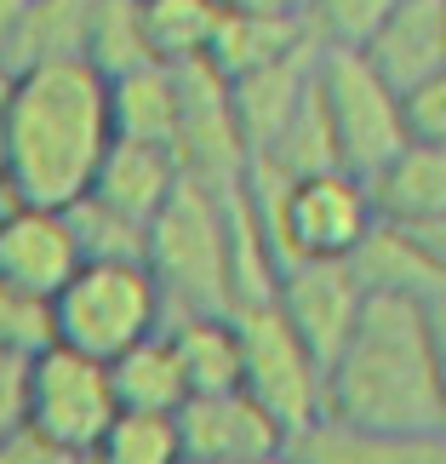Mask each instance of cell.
Segmentation results:
<instances>
[{
	"label": "cell",
	"instance_id": "cell-1",
	"mask_svg": "<svg viewBox=\"0 0 446 464\" xmlns=\"http://www.w3.org/2000/svg\"><path fill=\"white\" fill-rule=\"evenodd\" d=\"M320 419L446 436L441 310L366 293L355 327L320 367Z\"/></svg>",
	"mask_w": 446,
	"mask_h": 464
},
{
	"label": "cell",
	"instance_id": "cell-2",
	"mask_svg": "<svg viewBox=\"0 0 446 464\" xmlns=\"http://www.w3.org/2000/svg\"><path fill=\"white\" fill-rule=\"evenodd\" d=\"M109 86L92 63L6 69L0 195L24 207H75L109 150Z\"/></svg>",
	"mask_w": 446,
	"mask_h": 464
},
{
	"label": "cell",
	"instance_id": "cell-3",
	"mask_svg": "<svg viewBox=\"0 0 446 464\" xmlns=\"http://www.w3.org/2000/svg\"><path fill=\"white\" fill-rule=\"evenodd\" d=\"M52 310V344L81 350L92 362H115L138 338H149L166 304L144 258H81V270L46 298Z\"/></svg>",
	"mask_w": 446,
	"mask_h": 464
},
{
	"label": "cell",
	"instance_id": "cell-4",
	"mask_svg": "<svg viewBox=\"0 0 446 464\" xmlns=\"http://www.w3.org/2000/svg\"><path fill=\"white\" fill-rule=\"evenodd\" d=\"M144 264L160 287L166 315H212L229 310V281H223V212L218 195L201 184H177L172 201L144 229Z\"/></svg>",
	"mask_w": 446,
	"mask_h": 464
},
{
	"label": "cell",
	"instance_id": "cell-5",
	"mask_svg": "<svg viewBox=\"0 0 446 464\" xmlns=\"http://www.w3.org/2000/svg\"><path fill=\"white\" fill-rule=\"evenodd\" d=\"M115 413H120V401L109 384V362H92V355L63 350V344H46L29 355L24 430L41 448H52L58 459H86Z\"/></svg>",
	"mask_w": 446,
	"mask_h": 464
},
{
	"label": "cell",
	"instance_id": "cell-6",
	"mask_svg": "<svg viewBox=\"0 0 446 464\" xmlns=\"http://www.w3.org/2000/svg\"><path fill=\"white\" fill-rule=\"evenodd\" d=\"M315 98L327 121L337 167L366 178L406 144L401 132V98L372 75V63L355 46H320L315 52Z\"/></svg>",
	"mask_w": 446,
	"mask_h": 464
},
{
	"label": "cell",
	"instance_id": "cell-7",
	"mask_svg": "<svg viewBox=\"0 0 446 464\" xmlns=\"http://www.w3.org/2000/svg\"><path fill=\"white\" fill-rule=\"evenodd\" d=\"M241 344V390L270 413L287 436L320 419V355L292 333V321L275 304L229 310Z\"/></svg>",
	"mask_w": 446,
	"mask_h": 464
},
{
	"label": "cell",
	"instance_id": "cell-8",
	"mask_svg": "<svg viewBox=\"0 0 446 464\" xmlns=\"http://www.w3.org/2000/svg\"><path fill=\"white\" fill-rule=\"evenodd\" d=\"M172 75H177V127H172L177 172L212 195L235 189L252 167V150H246L235 110H229V81L212 63H172Z\"/></svg>",
	"mask_w": 446,
	"mask_h": 464
},
{
	"label": "cell",
	"instance_id": "cell-9",
	"mask_svg": "<svg viewBox=\"0 0 446 464\" xmlns=\"http://www.w3.org/2000/svg\"><path fill=\"white\" fill-rule=\"evenodd\" d=\"M361 276H355L349 258H298L280 270L275 281V298L270 304L292 321V333L320 355V367H327V355L344 344V333L355 327V315H361Z\"/></svg>",
	"mask_w": 446,
	"mask_h": 464
},
{
	"label": "cell",
	"instance_id": "cell-10",
	"mask_svg": "<svg viewBox=\"0 0 446 464\" xmlns=\"http://www.w3.org/2000/svg\"><path fill=\"white\" fill-rule=\"evenodd\" d=\"M81 270V241L63 207L0 201V281L29 298H52Z\"/></svg>",
	"mask_w": 446,
	"mask_h": 464
},
{
	"label": "cell",
	"instance_id": "cell-11",
	"mask_svg": "<svg viewBox=\"0 0 446 464\" xmlns=\"http://www.w3.org/2000/svg\"><path fill=\"white\" fill-rule=\"evenodd\" d=\"M177 436H184V464H229V459H270L287 453V430L246 396V390H218V396H189L177 407Z\"/></svg>",
	"mask_w": 446,
	"mask_h": 464
},
{
	"label": "cell",
	"instance_id": "cell-12",
	"mask_svg": "<svg viewBox=\"0 0 446 464\" xmlns=\"http://www.w3.org/2000/svg\"><path fill=\"white\" fill-rule=\"evenodd\" d=\"M349 264L366 293L413 298V304H430V310L446 304V236H423V229L372 218V229L349 253Z\"/></svg>",
	"mask_w": 446,
	"mask_h": 464
},
{
	"label": "cell",
	"instance_id": "cell-13",
	"mask_svg": "<svg viewBox=\"0 0 446 464\" xmlns=\"http://www.w3.org/2000/svg\"><path fill=\"white\" fill-rule=\"evenodd\" d=\"M355 52L372 63V75L395 98L423 81H441L446 75V0H395L384 12V24Z\"/></svg>",
	"mask_w": 446,
	"mask_h": 464
},
{
	"label": "cell",
	"instance_id": "cell-14",
	"mask_svg": "<svg viewBox=\"0 0 446 464\" xmlns=\"http://www.w3.org/2000/svg\"><path fill=\"white\" fill-rule=\"evenodd\" d=\"M361 184L378 224L446 236V144H401Z\"/></svg>",
	"mask_w": 446,
	"mask_h": 464
},
{
	"label": "cell",
	"instance_id": "cell-15",
	"mask_svg": "<svg viewBox=\"0 0 446 464\" xmlns=\"http://www.w3.org/2000/svg\"><path fill=\"white\" fill-rule=\"evenodd\" d=\"M184 184L177 172V155L166 144H138V138H109L92 184H86V201L127 218L138 229H149V218L172 201V189Z\"/></svg>",
	"mask_w": 446,
	"mask_h": 464
},
{
	"label": "cell",
	"instance_id": "cell-16",
	"mask_svg": "<svg viewBox=\"0 0 446 464\" xmlns=\"http://www.w3.org/2000/svg\"><path fill=\"white\" fill-rule=\"evenodd\" d=\"M287 459L292 464H446V436L315 419L287 441Z\"/></svg>",
	"mask_w": 446,
	"mask_h": 464
},
{
	"label": "cell",
	"instance_id": "cell-17",
	"mask_svg": "<svg viewBox=\"0 0 446 464\" xmlns=\"http://www.w3.org/2000/svg\"><path fill=\"white\" fill-rule=\"evenodd\" d=\"M315 52H320V41L298 46V52L252 69V75H241V81H229V110H235V127L246 138V150H252V160L270 150L280 138V127L298 115V103L315 81Z\"/></svg>",
	"mask_w": 446,
	"mask_h": 464
},
{
	"label": "cell",
	"instance_id": "cell-18",
	"mask_svg": "<svg viewBox=\"0 0 446 464\" xmlns=\"http://www.w3.org/2000/svg\"><path fill=\"white\" fill-rule=\"evenodd\" d=\"M309 41H315L309 17H298V12H270V17L223 12L201 63H212L223 81H241V75H252V69L287 58V52H298V46H309Z\"/></svg>",
	"mask_w": 446,
	"mask_h": 464
},
{
	"label": "cell",
	"instance_id": "cell-19",
	"mask_svg": "<svg viewBox=\"0 0 446 464\" xmlns=\"http://www.w3.org/2000/svg\"><path fill=\"white\" fill-rule=\"evenodd\" d=\"M184 367L189 396H218V390H241V344H235V321L229 310L212 315H166L160 321Z\"/></svg>",
	"mask_w": 446,
	"mask_h": 464
},
{
	"label": "cell",
	"instance_id": "cell-20",
	"mask_svg": "<svg viewBox=\"0 0 446 464\" xmlns=\"http://www.w3.org/2000/svg\"><path fill=\"white\" fill-rule=\"evenodd\" d=\"M109 132L138 144H166L177 127V75L172 63H138L127 75H109Z\"/></svg>",
	"mask_w": 446,
	"mask_h": 464
},
{
	"label": "cell",
	"instance_id": "cell-21",
	"mask_svg": "<svg viewBox=\"0 0 446 464\" xmlns=\"http://www.w3.org/2000/svg\"><path fill=\"white\" fill-rule=\"evenodd\" d=\"M109 384L120 407H138V413H177L189 401L184 390V367H177V350L166 327H155L149 338H138L132 350H120L109 362Z\"/></svg>",
	"mask_w": 446,
	"mask_h": 464
},
{
	"label": "cell",
	"instance_id": "cell-22",
	"mask_svg": "<svg viewBox=\"0 0 446 464\" xmlns=\"http://www.w3.org/2000/svg\"><path fill=\"white\" fill-rule=\"evenodd\" d=\"M86 12H92V0H24L6 69L86 63Z\"/></svg>",
	"mask_w": 446,
	"mask_h": 464
},
{
	"label": "cell",
	"instance_id": "cell-23",
	"mask_svg": "<svg viewBox=\"0 0 446 464\" xmlns=\"http://www.w3.org/2000/svg\"><path fill=\"white\" fill-rule=\"evenodd\" d=\"M86 464H184V436H177V413H120L103 424V436L92 441Z\"/></svg>",
	"mask_w": 446,
	"mask_h": 464
},
{
	"label": "cell",
	"instance_id": "cell-24",
	"mask_svg": "<svg viewBox=\"0 0 446 464\" xmlns=\"http://www.w3.org/2000/svg\"><path fill=\"white\" fill-rule=\"evenodd\" d=\"M218 0H144V41L155 63H201L218 34Z\"/></svg>",
	"mask_w": 446,
	"mask_h": 464
},
{
	"label": "cell",
	"instance_id": "cell-25",
	"mask_svg": "<svg viewBox=\"0 0 446 464\" xmlns=\"http://www.w3.org/2000/svg\"><path fill=\"white\" fill-rule=\"evenodd\" d=\"M86 63L103 81L127 75L138 63H155L144 41V0H92V12H86Z\"/></svg>",
	"mask_w": 446,
	"mask_h": 464
},
{
	"label": "cell",
	"instance_id": "cell-26",
	"mask_svg": "<svg viewBox=\"0 0 446 464\" xmlns=\"http://www.w3.org/2000/svg\"><path fill=\"white\" fill-rule=\"evenodd\" d=\"M395 6V0H315L309 12V34L320 46H361L372 29L384 24V12Z\"/></svg>",
	"mask_w": 446,
	"mask_h": 464
},
{
	"label": "cell",
	"instance_id": "cell-27",
	"mask_svg": "<svg viewBox=\"0 0 446 464\" xmlns=\"http://www.w3.org/2000/svg\"><path fill=\"white\" fill-rule=\"evenodd\" d=\"M52 344V310L46 298H29L0 281V350L6 355H34Z\"/></svg>",
	"mask_w": 446,
	"mask_h": 464
},
{
	"label": "cell",
	"instance_id": "cell-28",
	"mask_svg": "<svg viewBox=\"0 0 446 464\" xmlns=\"http://www.w3.org/2000/svg\"><path fill=\"white\" fill-rule=\"evenodd\" d=\"M401 132L406 144H446V75L401 92Z\"/></svg>",
	"mask_w": 446,
	"mask_h": 464
},
{
	"label": "cell",
	"instance_id": "cell-29",
	"mask_svg": "<svg viewBox=\"0 0 446 464\" xmlns=\"http://www.w3.org/2000/svg\"><path fill=\"white\" fill-rule=\"evenodd\" d=\"M24 372H29V355L0 350V441L24 430Z\"/></svg>",
	"mask_w": 446,
	"mask_h": 464
},
{
	"label": "cell",
	"instance_id": "cell-30",
	"mask_svg": "<svg viewBox=\"0 0 446 464\" xmlns=\"http://www.w3.org/2000/svg\"><path fill=\"white\" fill-rule=\"evenodd\" d=\"M0 464H69V459H58L52 448H41L29 430H12L6 441H0Z\"/></svg>",
	"mask_w": 446,
	"mask_h": 464
},
{
	"label": "cell",
	"instance_id": "cell-31",
	"mask_svg": "<svg viewBox=\"0 0 446 464\" xmlns=\"http://www.w3.org/2000/svg\"><path fill=\"white\" fill-rule=\"evenodd\" d=\"M218 12H246V17H270V12H298L292 0H218ZM303 17V12H298Z\"/></svg>",
	"mask_w": 446,
	"mask_h": 464
},
{
	"label": "cell",
	"instance_id": "cell-32",
	"mask_svg": "<svg viewBox=\"0 0 446 464\" xmlns=\"http://www.w3.org/2000/svg\"><path fill=\"white\" fill-rule=\"evenodd\" d=\"M17 17H24V0H0V69H6V52H12V34H17Z\"/></svg>",
	"mask_w": 446,
	"mask_h": 464
},
{
	"label": "cell",
	"instance_id": "cell-33",
	"mask_svg": "<svg viewBox=\"0 0 446 464\" xmlns=\"http://www.w3.org/2000/svg\"><path fill=\"white\" fill-rule=\"evenodd\" d=\"M229 464H292L287 453H270V459H229Z\"/></svg>",
	"mask_w": 446,
	"mask_h": 464
},
{
	"label": "cell",
	"instance_id": "cell-34",
	"mask_svg": "<svg viewBox=\"0 0 446 464\" xmlns=\"http://www.w3.org/2000/svg\"><path fill=\"white\" fill-rule=\"evenodd\" d=\"M0 115H6V69H0ZM0 201H6V195H0Z\"/></svg>",
	"mask_w": 446,
	"mask_h": 464
},
{
	"label": "cell",
	"instance_id": "cell-35",
	"mask_svg": "<svg viewBox=\"0 0 446 464\" xmlns=\"http://www.w3.org/2000/svg\"><path fill=\"white\" fill-rule=\"evenodd\" d=\"M292 6H298V12H309V6H315V0H292Z\"/></svg>",
	"mask_w": 446,
	"mask_h": 464
},
{
	"label": "cell",
	"instance_id": "cell-36",
	"mask_svg": "<svg viewBox=\"0 0 446 464\" xmlns=\"http://www.w3.org/2000/svg\"><path fill=\"white\" fill-rule=\"evenodd\" d=\"M69 464H86V459H69Z\"/></svg>",
	"mask_w": 446,
	"mask_h": 464
}]
</instances>
